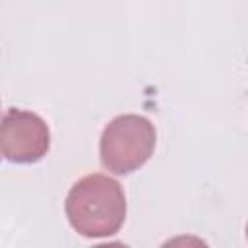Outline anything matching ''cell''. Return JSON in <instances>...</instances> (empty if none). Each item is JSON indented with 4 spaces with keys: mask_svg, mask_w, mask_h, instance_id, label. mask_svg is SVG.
Returning <instances> with one entry per match:
<instances>
[{
    "mask_svg": "<svg viewBox=\"0 0 248 248\" xmlns=\"http://www.w3.org/2000/svg\"><path fill=\"white\" fill-rule=\"evenodd\" d=\"M66 217L85 238L114 236L126 221V196L118 180L93 172L79 178L66 196Z\"/></svg>",
    "mask_w": 248,
    "mask_h": 248,
    "instance_id": "1",
    "label": "cell"
},
{
    "mask_svg": "<svg viewBox=\"0 0 248 248\" xmlns=\"http://www.w3.org/2000/svg\"><path fill=\"white\" fill-rule=\"evenodd\" d=\"M155 143L157 132L149 118L141 114H120L101 134V163L112 174H130L151 159Z\"/></svg>",
    "mask_w": 248,
    "mask_h": 248,
    "instance_id": "2",
    "label": "cell"
},
{
    "mask_svg": "<svg viewBox=\"0 0 248 248\" xmlns=\"http://www.w3.org/2000/svg\"><path fill=\"white\" fill-rule=\"evenodd\" d=\"M50 149L46 122L21 108H10L0 118V155L10 163L29 165L41 161Z\"/></svg>",
    "mask_w": 248,
    "mask_h": 248,
    "instance_id": "3",
    "label": "cell"
}]
</instances>
